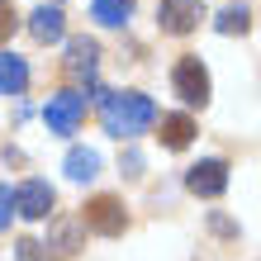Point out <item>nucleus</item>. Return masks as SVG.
<instances>
[{
  "label": "nucleus",
  "instance_id": "2",
  "mask_svg": "<svg viewBox=\"0 0 261 261\" xmlns=\"http://www.w3.org/2000/svg\"><path fill=\"white\" fill-rule=\"evenodd\" d=\"M81 228H95L100 238H119L128 228V214H124V204L114 195H95L86 204V214H81Z\"/></svg>",
  "mask_w": 261,
  "mask_h": 261
},
{
  "label": "nucleus",
  "instance_id": "8",
  "mask_svg": "<svg viewBox=\"0 0 261 261\" xmlns=\"http://www.w3.org/2000/svg\"><path fill=\"white\" fill-rule=\"evenodd\" d=\"M29 90V62L14 53H0V95H24Z\"/></svg>",
  "mask_w": 261,
  "mask_h": 261
},
{
  "label": "nucleus",
  "instance_id": "7",
  "mask_svg": "<svg viewBox=\"0 0 261 261\" xmlns=\"http://www.w3.org/2000/svg\"><path fill=\"white\" fill-rule=\"evenodd\" d=\"M53 186L48 180H24L19 190H14V214H24V219H48L53 214Z\"/></svg>",
  "mask_w": 261,
  "mask_h": 261
},
{
  "label": "nucleus",
  "instance_id": "13",
  "mask_svg": "<svg viewBox=\"0 0 261 261\" xmlns=\"http://www.w3.org/2000/svg\"><path fill=\"white\" fill-rule=\"evenodd\" d=\"M133 5H138V0H95V5H90V14H95L100 24L119 29V24H124L128 14H133Z\"/></svg>",
  "mask_w": 261,
  "mask_h": 261
},
{
  "label": "nucleus",
  "instance_id": "6",
  "mask_svg": "<svg viewBox=\"0 0 261 261\" xmlns=\"http://www.w3.org/2000/svg\"><path fill=\"white\" fill-rule=\"evenodd\" d=\"M199 19H204V5L199 0H162V10H157L162 34H190Z\"/></svg>",
  "mask_w": 261,
  "mask_h": 261
},
{
  "label": "nucleus",
  "instance_id": "14",
  "mask_svg": "<svg viewBox=\"0 0 261 261\" xmlns=\"http://www.w3.org/2000/svg\"><path fill=\"white\" fill-rule=\"evenodd\" d=\"M214 29H219V34H247V29H252V14H247V5H228V10H219Z\"/></svg>",
  "mask_w": 261,
  "mask_h": 261
},
{
  "label": "nucleus",
  "instance_id": "9",
  "mask_svg": "<svg viewBox=\"0 0 261 261\" xmlns=\"http://www.w3.org/2000/svg\"><path fill=\"white\" fill-rule=\"evenodd\" d=\"M62 10H57V5H38L34 14H29V34H34L38 43H57V38H62Z\"/></svg>",
  "mask_w": 261,
  "mask_h": 261
},
{
  "label": "nucleus",
  "instance_id": "15",
  "mask_svg": "<svg viewBox=\"0 0 261 261\" xmlns=\"http://www.w3.org/2000/svg\"><path fill=\"white\" fill-rule=\"evenodd\" d=\"M48 247H57V252H76V223L57 219V223H53V242H48Z\"/></svg>",
  "mask_w": 261,
  "mask_h": 261
},
{
  "label": "nucleus",
  "instance_id": "18",
  "mask_svg": "<svg viewBox=\"0 0 261 261\" xmlns=\"http://www.w3.org/2000/svg\"><path fill=\"white\" fill-rule=\"evenodd\" d=\"M10 214H14V195H10V186H0V233L10 228Z\"/></svg>",
  "mask_w": 261,
  "mask_h": 261
},
{
  "label": "nucleus",
  "instance_id": "4",
  "mask_svg": "<svg viewBox=\"0 0 261 261\" xmlns=\"http://www.w3.org/2000/svg\"><path fill=\"white\" fill-rule=\"evenodd\" d=\"M186 190L199 195V199H219V195L228 190V162H219V157L195 162V166H190V176H186Z\"/></svg>",
  "mask_w": 261,
  "mask_h": 261
},
{
  "label": "nucleus",
  "instance_id": "1",
  "mask_svg": "<svg viewBox=\"0 0 261 261\" xmlns=\"http://www.w3.org/2000/svg\"><path fill=\"white\" fill-rule=\"evenodd\" d=\"M100 119L114 138H138L143 128L157 124V105L138 90H124V95H100Z\"/></svg>",
  "mask_w": 261,
  "mask_h": 261
},
{
  "label": "nucleus",
  "instance_id": "10",
  "mask_svg": "<svg viewBox=\"0 0 261 261\" xmlns=\"http://www.w3.org/2000/svg\"><path fill=\"white\" fill-rule=\"evenodd\" d=\"M190 138H195V119L190 114H162V147H190Z\"/></svg>",
  "mask_w": 261,
  "mask_h": 261
},
{
  "label": "nucleus",
  "instance_id": "5",
  "mask_svg": "<svg viewBox=\"0 0 261 261\" xmlns=\"http://www.w3.org/2000/svg\"><path fill=\"white\" fill-rule=\"evenodd\" d=\"M81 114H86V95H81V90H62V95H53L48 110H43V119H48L53 133H76Z\"/></svg>",
  "mask_w": 261,
  "mask_h": 261
},
{
  "label": "nucleus",
  "instance_id": "11",
  "mask_svg": "<svg viewBox=\"0 0 261 261\" xmlns=\"http://www.w3.org/2000/svg\"><path fill=\"white\" fill-rule=\"evenodd\" d=\"M67 176L71 180H95L100 176V152L95 147H71L67 152Z\"/></svg>",
  "mask_w": 261,
  "mask_h": 261
},
{
  "label": "nucleus",
  "instance_id": "12",
  "mask_svg": "<svg viewBox=\"0 0 261 261\" xmlns=\"http://www.w3.org/2000/svg\"><path fill=\"white\" fill-rule=\"evenodd\" d=\"M95 43H90V38H71V48H67V71L71 76H90V71H95Z\"/></svg>",
  "mask_w": 261,
  "mask_h": 261
},
{
  "label": "nucleus",
  "instance_id": "17",
  "mask_svg": "<svg viewBox=\"0 0 261 261\" xmlns=\"http://www.w3.org/2000/svg\"><path fill=\"white\" fill-rule=\"evenodd\" d=\"M14 24H19V19H14V0H0V43L14 34Z\"/></svg>",
  "mask_w": 261,
  "mask_h": 261
},
{
  "label": "nucleus",
  "instance_id": "16",
  "mask_svg": "<svg viewBox=\"0 0 261 261\" xmlns=\"http://www.w3.org/2000/svg\"><path fill=\"white\" fill-rule=\"evenodd\" d=\"M14 261H53V256H48V247H43V242L19 238V242H14Z\"/></svg>",
  "mask_w": 261,
  "mask_h": 261
},
{
  "label": "nucleus",
  "instance_id": "3",
  "mask_svg": "<svg viewBox=\"0 0 261 261\" xmlns=\"http://www.w3.org/2000/svg\"><path fill=\"white\" fill-rule=\"evenodd\" d=\"M171 86L186 105H209V71L199 57H180L176 71H171Z\"/></svg>",
  "mask_w": 261,
  "mask_h": 261
}]
</instances>
